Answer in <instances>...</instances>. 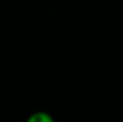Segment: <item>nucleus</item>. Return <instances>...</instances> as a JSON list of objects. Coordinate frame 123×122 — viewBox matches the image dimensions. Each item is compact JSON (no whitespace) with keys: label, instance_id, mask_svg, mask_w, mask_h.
I'll return each instance as SVG.
<instances>
[{"label":"nucleus","instance_id":"obj_1","mask_svg":"<svg viewBox=\"0 0 123 122\" xmlns=\"http://www.w3.org/2000/svg\"><path fill=\"white\" fill-rule=\"evenodd\" d=\"M30 121H52V119H50V118H49V116H47V115H44V114H36V115H33V116H31L30 118Z\"/></svg>","mask_w":123,"mask_h":122}]
</instances>
